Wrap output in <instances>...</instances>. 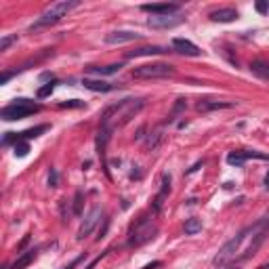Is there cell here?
<instances>
[{
    "label": "cell",
    "mask_w": 269,
    "mask_h": 269,
    "mask_svg": "<svg viewBox=\"0 0 269 269\" xmlns=\"http://www.w3.org/2000/svg\"><path fill=\"white\" fill-rule=\"evenodd\" d=\"M208 17H211V21H215V23H231V21L238 19V11L231 9V7H225V9L213 11Z\"/></svg>",
    "instance_id": "cell-12"
},
{
    "label": "cell",
    "mask_w": 269,
    "mask_h": 269,
    "mask_svg": "<svg viewBox=\"0 0 269 269\" xmlns=\"http://www.w3.org/2000/svg\"><path fill=\"white\" fill-rule=\"evenodd\" d=\"M166 53L164 46H141V49H135V51H129L126 57L133 59V57H152V55H162Z\"/></svg>",
    "instance_id": "cell-15"
},
{
    "label": "cell",
    "mask_w": 269,
    "mask_h": 269,
    "mask_svg": "<svg viewBox=\"0 0 269 269\" xmlns=\"http://www.w3.org/2000/svg\"><path fill=\"white\" fill-rule=\"evenodd\" d=\"M82 86L93 91V93H109V91H116L120 84H112V82H103V80H91V78H84Z\"/></svg>",
    "instance_id": "cell-14"
},
{
    "label": "cell",
    "mask_w": 269,
    "mask_h": 269,
    "mask_svg": "<svg viewBox=\"0 0 269 269\" xmlns=\"http://www.w3.org/2000/svg\"><path fill=\"white\" fill-rule=\"evenodd\" d=\"M183 229H185V235H196L198 231H202V221H200V219H196V217L187 219Z\"/></svg>",
    "instance_id": "cell-19"
},
{
    "label": "cell",
    "mask_w": 269,
    "mask_h": 269,
    "mask_svg": "<svg viewBox=\"0 0 269 269\" xmlns=\"http://www.w3.org/2000/svg\"><path fill=\"white\" fill-rule=\"evenodd\" d=\"M187 107V103H185V99H177V103H175V107H172V114H170V118L166 120V122H172V120H175L181 112H183V109Z\"/></svg>",
    "instance_id": "cell-23"
},
{
    "label": "cell",
    "mask_w": 269,
    "mask_h": 269,
    "mask_svg": "<svg viewBox=\"0 0 269 269\" xmlns=\"http://www.w3.org/2000/svg\"><path fill=\"white\" fill-rule=\"evenodd\" d=\"M240 265L238 263H229V265H225V267H221V269H238Z\"/></svg>",
    "instance_id": "cell-31"
},
{
    "label": "cell",
    "mask_w": 269,
    "mask_h": 269,
    "mask_svg": "<svg viewBox=\"0 0 269 269\" xmlns=\"http://www.w3.org/2000/svg\"><path fill=\"white\" fill-rule=\"evenodd\" d=\"M36 252H38V248H29V250H25L17 261H15L13 265H9V267H5V269H23V267H27L32 261L36 259Z\"/></svg>",
    "instance_id": "cell-17"
},
{
    "label": "cell",
    "mask_w": 269,
    "mask_h": 269,
    "mask_svg": "<svg viewBox=\"0 0 269 269\" xmlns=\"http://www.w3.org/2000/svg\"><path fill=\"white\" fill-rule=\"evenodd\" d=\"M57 181H59L57 170H55V168H51V175H49V185H51V187H57Z\"/></svg>",
    "instance_id": "cell-28"
},
{
    "label": "cell",
    "mask_w": 269,
    "mask_h": 269,
    "mask_svg": "<svg viewBox=\"0 0 269 269\" xmlns=\"http://www.w3.org/2000/svg\"><path fill=\"white\" fill-rule=\"evenodd\" d=\"M141 34L137 32H129V29H118V32H109L105 36V42L107 44H126V42H133V40H139Z\"/></svg>",
    "instance_id": "cell-9"
},
{
    "label": "cell",
    "mask_w": 269,
    "mask_h": 269,
    "mask_svg": "<svg viewBox=\"0 0 269 269\" xmlns=\"http://www.w3.org/2000/svg\"><path fill=\"white\" fill-rule=\"evenodd\" d=\"M160 141H162V133H160V131H156L154 135H150V137H147V141H145V147L154 152L158 145H160Z\"/></svg>",
    "instance_id": "cell-21"
},
{
    "label": "cell",
    "mask_w": 269,
    "mask_h": 269,
    "mask_svg": "<svg viewBox=\"0 0 269 269\" xmlns=\"http://www.w3.org/2000/svg\"><path fill=\"white\" fill-rule=\"evenodd\" d=\"M183 21V17L177 13V15H162V17H156V15H152V17L147 19V25L152 29H168V27H175Z\"/></svg>",
    "instance_id": "cell-8"
},
{
    "label": "cell",
    "mask_w": 269,
    "mask_h": 269,
    "mask_svg": "<svg viewBox=\"0 0 269 269\" xmlns=\"http://www.w3.org/2000/svg\"><path fill=\"white\" fill-rule=\"evenodd\" d=\"M84 259H86V252H84V255H80V257H78V259H74V261L70 263V265H66V267H61V269H74V267H76L78 263H82Z\"/></svg>",
    "instance_id": "cell-29"
},
{
    "label": "cell",
    "mask_w": 269,
    "mask_h": 269,
    "mask_svg": "<svg viewBox=\"0 0 269 269\" xmlns=\"http://www.w3.org/2000/svg\"><path fill=\"white\" fill-rule=\"evenodd\" d=\"M17 40V34H13V36H3V40H0V53H5L9 51V46Z\"/></svg>",
    "instance_id": "cell-25"
},
{
    "label": "cell",
    "mask_w": 269,
    "mask_h": 269,
    "mask_svg": "<svg viewBox=\"0 0 269 269\" xmlns=\"http://www.w3.org/2000/svg\"><path fill=\"white\" fill-rule=\"evenodd\" d=\"M172 49H175L177 53H181V55H187V57H200L202 55V51L187 38H175L172 40Z\"/></svg>",
    "instance_id": "cell-10"
},
{
    "label": "cell",
    "mask_w": 269,
    "mask_h": 269,
    "mask_svg": "<svg viewBox=\"0 0 269 269\" xmlns=\"http://www.w3.org/2000/svg\"><path fill=\"white\" fill-rule=\"evenodd\" d=\"M55 86H57V82H49V84H44L42 88H38V99H44V97H49V95L55 91Z\"/></svg>",
    "instance_id": "cell-24"
},
{
    "label": "cell",
    "mask_w": 269,
    "mask_h": 269,
    "mask_svg": "<svg viewBox=\"0 0 269 269\" xmlns=\"http://www.w3.org/2000/svg\"><path fill=\"white\" fill-rule=\"evenodd\" d=\"M40 112V105L29 101V99H15L13 103L5 105L0 109V118L7 120V122H13V120H23L27 116H34Z\"/></svg>",
    "instance_id": "cell-4"
},
{
    "label": "cell",
    "mask_w": 269,
    "mask_h": 269,
    "mask_svg": "<svg viewBox=\"0 0 269 269\" xmlns=\"http://www.w3.org/2000/svg\"><path fill=\"white\" fill-rule=\"evenodd\" d=\"M145 13H152L156 17H162V15H177L179 13V5H172V3H162V5H143L141 7Z\"/></svg>",
    "instance_id": "cell-11"
},
{
    "label": "cell",
    "mask_w": 269,
    "mask_h": 269,
    "mask_svg": "<svg viewBox=\"0 0 269 269\" xmlns=\"http://www.w3.org/2000/svg\"><path fill=\"white\" fill-rule=\"evenodd\" d=\"M269 225V215H265V217H261L257 223H252V225H248L246 229H242L238 235H233V238L229 240V242H225L223 246L219 248V252L215 255V259H213V265L217 267V269H221V267H225V265H229V263H233L235 259H238V255H240V246L248 240V238H252L257 231H261L263 227H267Z\"/></svg>",
    "instance_id": "cell-1"
},
{
    "label": "cell",
    "mask_w": 269,
    "mask_h": 269,
    "mask_svg": "<svg viewBox=\"0 0 269 269\" xmlns=\"http://www.w3.org/2000/svg\"><path fill=\"white\" fill-rule=\"evenodd\" d=\"M265 185H269V175H267V177H265Z\"/></svg>",
    "instance_id": "cell-32"
},
{
    "label": "cell",
    "mask_w": 269,
    "mask_h": 269,
    "mask_svg": "<svg viewBox=\"0 0 269 269\" xmlns=\"http://www.w3.org/2000/svg\"><path fill=\"white\" fill-rule=\"evenodd\" d=\"M99 221H101V206H95V208L86 215V219L82 221L80 229H78V240H84L86 235H91V231L97 227Z\"/></svg>",
    "instance_id": "cell-7"
},
{
    "label": "cell",
    "mask_w": 269,
    "mask_h": 269,
    "mask_svg": "<svg viewBox=\"0 0 269 269\" xmlns=\"http://www.w3.org/2000/svg\"><path fill=\"white\" fill-rule=\"evenodd\" d=\"M84 103L82 101H78V99H72V101H63V103H59V107L61 109H66V107H82Z\"/></svg>",
    "instance_id": "cell-27"
},
{
    "label": "cell",
    "mask_w": 269,
    "mask_h": 269,
    "mask_svg": "<svg viewBox=\"0 0 269 269\" xmlns=\"http://www.w3.org/2000/svg\"><path fill=\"white\" fill-rule=\"evenodd\" d=\"M78 7H80V3H78V0H61V3L51 5L34 23L29 25V32H38L42 27H51V25L59 23L72 9H78Z\"/></svg>",
    "instance_id": "cell-3"
},
{
    "label": "cell",
    "mask_w": 269,
    "mask_h": 269,
    "mask_svg": "<svg viewBox=\"0 0 269 269\" xmlns=\"http://www.w3.org/2000/svg\"><path fill=\"white\" fill-rule=\"evenodd\" d=\"M82 213V192H76L74 196V215H80Z\"/></svg>",
    "instance_id": "cell-26"
},
{
    "label": "cell",
    "mask_w": 269,
    "mask_h": 269,
    "mask_svg": "<svg viewBox=\"0 0 269 269\" xmlns=\"http://www.w3.org/2000/svg\"><path fill=\"white\" fill-rule=\"evenodd\" d=\"M27 152H29V143H27V141H17V143H15V147H13V154L17 156V158L27 156Z\"/></svg>",
    "instance_id": "cell-22"
},
{
    "label": "cell",
    "mask_w": 269,
    "mask_h": 269,
    "mask_svg": "<svg viewBox=\"0 0 269 269\" xmlns=\"http://www.w3.org/2000/svg\"><path fill=\"white\" fill-rule=\"evenodd\" d=\"M227 162H229L231 166H242V164L246 162V156H244V152H231V154L227 156Z\"/></svg>",
    "instance_id": "cell-20"
},
{
    "label": "cell",
    "mask_w": 269,
    "mask_h": 269,
    "mask_svg": "<svg viewBox=\"0 0 269 269\" xmlns=\"http://www.w3.org/2000/svg\"><path fill=\"white\" fill-rule=\"evenodd\" d=\"M122 70V63H109V66H88L86 68V72H91V74H97V76H112V74H116V72H120Z\"/></svg>",
    "instance_id": "cell-16"
},
{
    "label": "cell",
    "mask_w": 269,
    "mask_h": 269,
    "mask_svg": "<svg viewBox=\"0 0 269 269\" xmlns=\"http://www.w3.org/2000/svg\"><path fill=\"white\" fill-rule=\"evenodd\" d=\"M156 231H158V227H156V225H152L147 219H141L139 223L135 225L133 233H131V238H129V246H141V244L150 242V240L154 238V235H156Z\"/></svg>",
    "instance_id": "cell-6"
},
{
    "label": "cell",
    "mask_w": 269,
    "mask_h": 269,
    "mask_svg": "<svg viewBox=\"0 0 269 269\" xmlns=\"http://www.w3.org/2000/svg\"><path fill=\"white\" fill-rule=\"evenodd\" d=\"M235 103L233 101H213V99H202L198 101L196 109L198 112H215V109H227V107H233Z\"/></svg>",
    "instance_id": "cell-13"
},
{
    "label": "cell",
    "mask_w": 269,
    "mask_h": 269,
    "mask_svg": "<svg viewBox=\"0 0 269 269\" xmlns=\"http://www.w3.org/2000/svg\"><path fill=\"white\" fill-rule=\"evenodd\" d=\"M143 105H145L143 99H124V101H118L114 105H109L103 112V116H101V129L114 131L116 126L126 124Z\"/></svg>",
    "instance_id": "cell-2"
},
{
    "label": "cell",
    "mask_w": 269,
    "mask_h": 269,
    "mask_svg": "<svg viewBox=\"0 0 269 269\" xmlns=\"http://www.w3.org/2000/svg\"><path fill=\"white\" fill-rule=\"evenodd\" d=\"M267 9H269L267 3H257V11H259V13H267Z\"/></svg>",
    "instance_id": "cell-30"
},
{
    "label": "cell",
    "mask_w": 269,
    "mask_h": 269,
    "mask_svg": "<svg viewBox=\"0 0 269 269\" xmlns=\"http://www.w3.org/2000/svg\"><path fill=\"white\" fill-rule=\"evenodd\" d=\"M250 72L263 78V80H269V61H263V59H257L250 63Z\"/></svg>",
    "instance_id": "cell-18"
},
{
    "label": "cell",
    "mask_w": 269,
    "mask_h": 269,
    "mask_svg": "<svg viewBox=\"0 0 269 269\" xmlns=\"http://www.w3.org/2000/svg\"><path fill=\"white\" fill-rule=\"evenodd\" d=\"M137 80H158V78H172L175 76V68L170 63H145L139 66L131 74Z\"/></svg>",
    "instance_id": "cell-5"
}]
</instances>
